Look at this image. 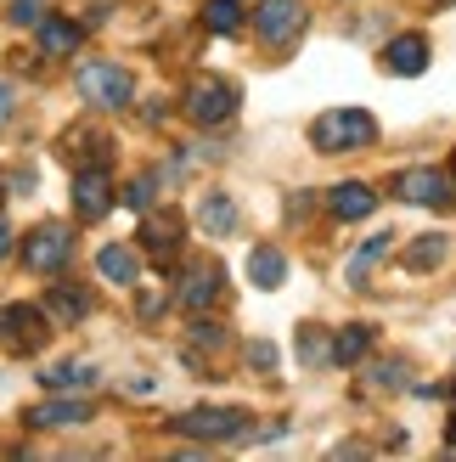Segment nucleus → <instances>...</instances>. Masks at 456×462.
Instances as JSON below:
<instances>
[{
    "mask_svg": "<svg viewBox=\"0 0 456 462\" xmlns=\"http://www.w3.org/2000/svg\"><path fill=\"white\" fill-rule=\"evenodd\" d=\"M248 411L242 406H197V411H180L169 423L175 434H197V440H242L248 434Z\"/></svg>",
    "mask_w": 456,
    "mask_h": 462,
    "instance_id": "nucleus-5",
    "label": "nucleus"
},
{
    "mask_svg": "<svg viewBox=\"0 0 456 462\" xmlns=\"http://www.w3.org/2000/svg\"><path fill=\"white\" fill-rule=\"evenodd\" d=\"M6 254H12V226L0 220V260H6Z\"/></svg>",
    "mask_w": 456,
    "mask_h": 462,
    "instance_id": "nucleus-34",
    "label": "nucleus"
},
{
    "mask_svg": "<svg viewBox=\"0 0 456 462\" xmlns=\"http://www.w3.org/2000/svg\"><path fill=\"white\" fill-rule=\"evenodd\" d=\"M180 107H187L192 125L209 130V125H225V119L242 107V90H237L232 79H220V74H203V79L187 85V102H180Z\"/></svg>",
    "mask_w": 456,
    "mask_h": 462,
    "instance_id": "nucleus-2",
    "label": "nucleus"
},
{
    "mask_svg": "<svg viewBox=\"0 0 456 462\" xmlns=\"http://www.w3.org/2000/svg\"><path fill=\"white\" fill-rule=\"evenodd\" d=\"M220 282H225V271L214 260H192L187 276H180V305H187V310H209L220 299Z\"/></svg>",
    "mask_w": 456,
    "mask_h": 462,
    "instance_id": "nucleus-10",
    "label": "nucleus"
},
{
    "mask_svg": "<svg viewBox=\"0 0 456 462\" xmlns=\"http://www.w3.org/2000/svg\"><path fill=\"white\" fill-rule=\"evenodd\" d=\"M225 344V328H214V321H192V350H220Z\"/></svg>",
    "mask_w": 456,
    "mask_h": 462,
    "instance_id": "nucleus-28",
    "label": "nucleus"
},
{
    "mask_svg": "<svg viewBox=\"0 0 456 462\" xmlns=\"http://www.w3.org/2000/svg\"><path fill=\"white\" fill-rule=\"evenodd\" d=\"M141 248L152 254L158 265H175V260H180V220H175V215H147Z\"/></svg>",
    "mask_w": 456,
    "mask_h": 462,
    "instance_id": "nucleus-12",
    "label": "nucleus"
},
{
    "mask_svg": "<svg viewBox=\"0 0 456 462\" xmlns=\"http://www.w3.org/2000/svg\"><path fill=\"white\" fill-rule=\"evenodd\" d=\"M40 383L51 389V395H74V389H96V366L90 361H57V366H45Z\"/></svg>",
    "mask_w": 456,
    "mask_h": 462,
    "instance_id": "nucleus-17",
    "label": "nucleus"
},
{
    "mask_svg": "<svg viewBox=\"0 0 456 462\" xmlns=\"http://www.w3.org/2000/svg\"><path fill=\"white\" fill-rule=\"evenodd\" d=\"M248 282H254V288H282V282H287V260H282V248L260 243L254 254H248Z\"/></svg>",
    "mask_w": 456,
    "mask_h": 462,
    "instance_id": "nucleus-19",
    "label": "nucleus"
},
{
    "mask_svg": "<svg viewBox=\"0 0 456 462\" xmlns=\"http://www.w3.org/2000/svg\"><path fill=\"white\" fill-rule=\"evenodd\" d=\"M158 310H164V293L147 288V293H141V316H158Z\"/></svg>",
    "mask_w": 456,
    "mask_h": 462,
    "instance_id": "nucleus-32",
    "label": "nucleus"
},
{
    "mask_svg": "<svg viewBox=\"0 0 456 462\" xmlns=\"http://www.w3.org/2000/svg\"><path fill=\"white\" fill-rule=\"evenodd\" d=\"M248 17H254V34L265 45H277V51H287V45L305 34V6L299 0H254Z\"/></svg>",
    "mask_w": 456,
    "mask_h": 462,
    "instance_id": "nucleus-6",
    "label": "nucleus"
},
{
    "mask_svg": "<svg viewBox=\"0 0 456 462\" xmlns=\"http://www.w3.org/2000/svg\"><path fill=\"white\" fill-rule=\"evenodd\" d=\"M158 180H164V175H158V170H147V175H135L130 180V187H124V203H130V209H152V198H158Z\"/></svg>",
    "mask_w": 456,
    "mask_h": 462,
    "instance_id": "nucleus-26",
    "label": "nucleus"
},
{
    "mask_svg": "<svg viewBox=\"0 0 456 462\" xmlns=\"http://www.w3.org/2000/svg\"><path fill=\"white\" fill-rule=\"evenodd\" d=\"M74 85H79V97H85L90 107H102V113H113V107H130V97H135V79H130V68H119V62H85Z\"/></svg>",
    "mask_w": 456,
    "mask_h": 462,
    "instance_id": "nucleus-3",
    "label": "nucleus"
},
{
    "mask_svg": "<svg viewBox=\"0 0 456 462\" xmlns=\"http://www.w3.org/2000/svg\"><path fill=\"white\" fill-rule=\"evenodd\" d=\"M440 6H456V0H440Z\"/></svg>",
    "mask_w": 456,
    "mask_h": 462,
    "instance_id": "nucleus-36",
    "label": "nucleus"
},
{
    "mask_svg": "<svg viewBox=\"0 0 456 462\" xmlns=\"http://www.w3.org/2000/svg\"><path fill=\"white\" fill-rule=\"evenodd\" d=\"M378 142V119L367 107H327L322 119L310 125V147L315 152H360Z\"/></svg>",
    "mask_w": 456,
    "mask_h": 462,
    "instance_id": "nucleus-1",
    "label": "nucleus"
},
{
    "mask_svg": "<svg viewBox=\"0 0 456 462\" xmlns=\"http://www.w3.org/2000/svg\"><path fill=\"white\" fill-rule=\"evenodd\" d=\"M395 198H406V203H451V175L445 170H434V164H417V170H400L395 175Z\"/></svg>",
    "mask_w": 456,
    "mask_h": 462,
    "instance_id": "nucleus-9",
    "label": "nucleus"
},
{
    "mask_svg": "<svg viewBox=\"0 0 456 462\" xmlns=\"http://www.w3.org/2000/svg\"><path fill=\"white\" fill-rule=\"evenodd\" d=\"M372 383H378V389H400V383H406V361H389V366H372Z\"/></svg>",
    "mask_w": 456,
    "mask_h": 462,
    "instance_id": "nucleus-31",
    "label": "nucleus"
},
{
    "mask_svg": "<svg viewBox=\"0 0 456 462\" xmlns=\"http://www.w3.org/2000/svg\"><path fill=\"white\" fill-rule=\"evenodd\" d=\"M372 338H378V328H367V321H350V328L333 338V361H338V366H355V361H367Z\"/></svg>",
    "mask_w": 456,
    "mask_h": 462,
    "instance_id": "nucleus-21",
    "label": "nucleus"
},
{
    "mask_svg": "<svg viewBox=\"0 0 456 462\" xmlns=\"http://www.w3.org/2000/svg\"><path fill=\"white\" fill-rule=\"evenodd\" d=\"M23 423H29V429H79V423H90V401H74V395L40 401V406H29Z\"/></svg>",
    "mask_w": 456,
    "mask_h": 462,
    "instance_id": "nucleus-11",
    "label": "nucleus"
},
{
    "mask_svg": "<svg viewBox=\"0 0 456 462\" xmlns=\"http://www.w3.org/2000/svg\"><path fill=\"white\" fill-rule=\"evenodd\" d=\"M299 356H305L310 366L333 361V344H327V333H322V328H299Z\"/></svg>",
    "mask_w": 456,
    "mask_h": 462,
    "instance_id": "nucleus-27",
    "label": "nucleus"
},
{
    "mask_svg": "<svg viewBox=\"0 0 456 462\" xmlns=\"http://www.w3.org/2000/svg\"><path fill=\"white\" fill-rule=\"evenodd\" d=\"M248 366L270 373V366H277V344H270V338H254V344H248Z\"/></svg>",
    "mask_w": 456,
    "mask_h": 462,
    "instance_id": "nucleus-30",
    "label": "nucleus"
},
{
    "mask_svg": "<svg viewBox=\"0 0 456 462\" xmlns=\"http://www.w3.org/2000/svg\"><path fill=\"white\" fill-rule=\"evenodd\" d=\"M40 17H45V0H12V23H17V29H34Z\"/></svg>",
    "mask_w": 456,
    "mask_h": 462,
    "instance_id": "nucleus-29",
    "label": "nucleus"
},
{
    "mask_svg": "<svg viewBox=\"0 0 456 462\" xmlns=\"http://www.w3.org/2000/svg\"><path fill=\"white\" fill-rule=\"evenodd\" d=\"M242 17H248L242 0H209V6H203V23H209L214 34H237V29H242Z\"/></svg>",
    "mask_w": 456,
    "mask_h": 462,
    "instance_id": "nucleus-25",
    "label": "nucleus"
},
{
    "mask_svg": "<svg viewBox=\"0 0 456 462\" xmlns=\"http://www.w3.org/2000/svg\"><path fill=\"white\" fill-rule=\"evenodd\" d=\"M445 248H451V237H440V231H423V237H412V248H406L400 260H406V271H434V265L445 260Z\"/></svg>",
    "mask_w": 456,
    "mask_h": 462,
    "instance_id": "nucleus-23",
    "label": "nucleus"
},
{
    "mask_svg": "<svg viewBox=\"0 0 456 462\" xmlns=\"http://www.w3.org/2000/svg\"><path fill=\"white\" fill-rule=\"evenodd\" d=\"M107 209H113V175H107V164H85L74 175V215L79 220H102Z\"/></svg>",
    "mask_w": 456,
    "mask_h": 462,
    "instance_id": "nucleus-8",
    "label": "nucleus"
},
{
    "mask_svg": "<svg viewBox=\"0 0 456 462\" xmlns=\"http://www.w3.org/2000/svg\"><path fill=\"white\" fill-rule=\"evenodd\" d=\"M451 170H456V158H451Z\"/></svg>",
    "mask_w": 456,
    "mask_h": 462,
    "instance_id": "nucleus-37",
    "label": "nucleus"
},
{
    "mask_svg": "<svg viewBox=\"0 0 456 462\" xmlns=\"http://www.w3.org/2000/svg\"><path fill=\"white\" fill-rule=\"evenodd\" d=\"M68 260H74V226L45 220V226L29 231V243H23V265H29V271L51 276V271H62Z\"/></svg>",
    "mask_w": 456,
    "mask_h": 462,
    "instance_id": "nucleus-4",
    "label": "nucleus"
},
{
    "mask_svg": "<svg viewBox=\"0 0 456 462\" xmlns=\"http://www.w3.org/2000/svg\"><path fill=\"white\" fill-rule=\"evenodd\" d=\"M62 158H68V164H74V158H79V164H102V158H107V135L102 130H68L62 135Z\"/></svg>",
    "mask_w": 456,
    "mask_h": 462,
    "instance_id": "nucleus-22",
    "label": "nucleus"
},
{
    "mask_svg": "<svg viewBox=\"0 0 456 462\" xmlns=\"http://www.w3.org/2000/svg\"><path fill=\"white\" fill-rule=\"evenodd\" d=\"M51 321H62V328H74V321H85L90 316V293L85 288H74V282H57L51 293H45V305H40Z\"/></svg>",
    "mask_w": 456,
    "mask_h": 462,
    "instance_id": "nucleus-16",
    "label": "nucleus"
},
{
    "mask_svg": "<svg viewBox=\"0 0 456 462\" xmlns=\"http://www.w3.org/2000/svg\"><path fill=\"white\" fill-rule=\"evenodd\" d=\"M197 226L209 231V237H225V231L237 226V203L225 198V192H203L197 198Z\"/></svg>",
    "mask_w": 456,
    "mask_h": 462,
    "instance_id": "nucleus-20",
    "label": "nucleus"
},
{
    "mask_svg": "<svg viewBox=\"0 0 456 462\" xmlns=\"http://www.w3.org/2000/svg\"><path fill=\"white\" fill-rule=\"evenodd\" d=\"M327 209H333L338 220H367V215L378 209V192L367 187V180H338V187L327 192Z\"/></svg>",
    "mask_w": 456,
    "mask_h": 462,
    "instance_id": "nucleus-14",
    "label": "nucleus"
},
{
    "mask_svg": "<svg viewBox=\"0 0 456 462\" xmlns=\"http://www.w3.org/2000/svg\"><path fill=\"white\" fill-rule=\"evenodd\" d=\"M383 68H389V74H400V79H417L423 68H428V40H423V34L389 40V45H383Z\"/></svg>",
    "mask_w": 456,
    "mask_h": 462,
    "instance_id": "nucleus-13",
    "label": "nucleus"
},
{
    "mask_svg": "<svg viewBox=\"0 0 456 462\" xmlns=\"http://www.w3.org/2000/svg\"><path fill=\"white\" fill-rule=\"evenodd\" d=\"M451 446H456V418H451Z\"/></svg>",
    "mask_w": 456,
    "mask_h": 462,
    "instance_id": "nucleus-35",
    "label": "nucleus"
},
{
    "mask_svg": "<svg viewBox=\"0 0 456 462\" xmlns=\"http://www.w3.org/2000/svg\"><path fill=\"white\" fill-rule=\"evenodd\" d=\"M389 243H395V231H378V237H367L355 254H350V282H360L378 260H389Z\"/></svg>",
    "mask_w": 456,
    "mask_h": 462,
    "instance_id": "nucleus-24",
    "label": "nucleus"
},
{
    "mask_svg": "<svg viewBox=\"0 0 456 462\" xmlns=\"http://www.w3.org/2000/svg\"><path fill=\"white\" fill-rule=\"evenodd\" d=\"M96 271L107 276V282H119V288H130L135 276H141V260H135V248H130V243H107V248L96 254Z\"/></svg>",
    "mask_w": 456,
    "mask_h": 462,
    "instance_id": "nucleus-18",
    "label": "nucleus"
},
{
    "mask_svg": "<svg viewBox=\"0 0 456 462\" xmlns=\"http://www.w3.org/2000/svg\"><path fill=\"white\" fill-rule=\"evenodd\" d=\"M0 338L17 356H34L45 338H51V316L40 305H0Z\"/></svg>",
    "mask_w": 456,
    "mask_h": 462,
    "instance_id": "nucleus-7",
    "label": "nucleus"
},
{
    "mask_svg": "<svg viewBox=\"0 0 456 462\" xmlns=\"http://www.w3.org/2000/svg\"><path fill=\"white\" fill-rule=\"evenodd\" d=\"M6 119H12V85L0 79V125H6Z\"/></svg>",
    "mask_w": 456,
    "mask_h": 462,
    "instance_id": "nucleus-33",
    "label": "nucleus"
},
{
    "mask_svg": "<svg viewBox=\"0 0 456 462\" xmlns=\"http://www.w3.org/2000/svg\"><path fill=\"white\" fill-rule=\"evenodd\" d=\"M34 34H40V51H45V57H74L79 40H85V29H79L74 17H40Z\"/></svg>",
    "mask_w": 456,
    "mask_h": 462,
    "instance_id": "nucleus-15",
    "label": "nucleus"
}]
</instances>
